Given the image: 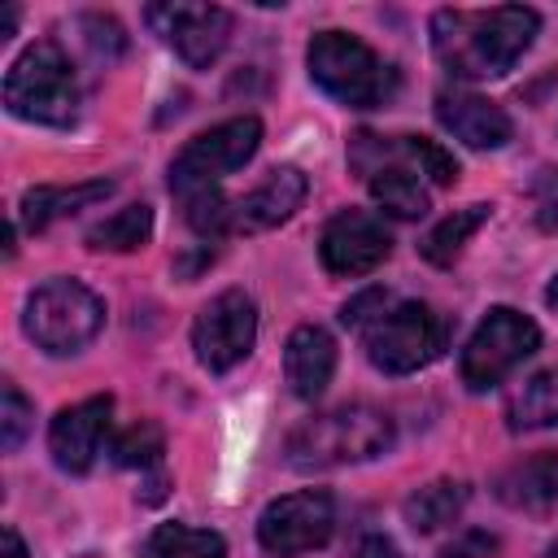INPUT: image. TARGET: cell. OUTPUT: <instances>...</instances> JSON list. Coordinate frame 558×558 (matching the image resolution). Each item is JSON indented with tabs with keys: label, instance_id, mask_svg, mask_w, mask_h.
Wrapping results in <instances>:
<instances>
[{
	"label": "cell",
	"instance_id": "ac0fdd59",
	"mask_svg": "<svg viewBox=\"0 0 558 558\" xmlns=\"http://www.w3.org/2000/svg\"><path fill=\"white\" fill-rule=\"evenodd\" d=\"M109 192H113V183H109V179L70 183V187H48V183H44V187H26V192H22L17 214H22V227H26V231H44L48 222L78 214V209H87V205L105 201Z\"/></svg>",
	"mask_w": 558,
	"mask_h": 558
},
{
	"label": "cell",
	"instance_id": "7a4b0ae2",
	"mask_svg": "<svg viewBox=\"0 0 558 558\" xmlns=\"http://www.w3.org/2000/svg\"><path fill=\"white\" fill-rule=\"evenodd\" d=\"M392 445V418L375 405H340L327 414L305 418L283 453L292 471H327V466H349L388 453Z\"/></svg>",
	"mask_w": 558,
	"mask_h": 558
},
{
	"label": "cell",
	"instance_id": "44dd1931",
	"mask_svg": "<svg viewBox=\"0 0 558 558\" xmlns=\"http://www.w3.org/2000/svg\"><path fill=\"white\" fill-rule=\"evenodd\" d=\"M506 418L514 432H527V427H558V366L532 375L523 388H514L510 405H506Z\"/></svg>",
	"mask_w": 558,
	"mask_h": 558
},
{
	"label": "cell",
	"instance_id": "1f68e13d",
	"mask_svg": "<svg viewBox=\"0 0 558 558\" xmlns=\"http://www.w3.org/2000/svg\"><path fill=\"white\" fill-rule=\"evenodd\" d=\"M541 558H558V541H554V545H549V549H545Z\"/></svg>",
	"mask_w": 558,
	"mask_h": 558
},
{
	"label": "cell",
	"instance_id": "6da1fadb",
	"mask_svg": "<svg viewBox=\"0 0 558 558\" xmlns=\"http://www.w3.org/2000/svg\"><path fill=\"white\" fill-rule=\"evenodd\" d=\"M541 31V13L527 4L497 9H436L432 13V52L436 61L466 83L501 78L519 65Z\"/></svg>",
	"mask_w": 558,
	"mask_h": 558
},
{
	"label": "cell",
	"instance_id": "4dcf8cb0",
	"mask_svg": "<svg viewBox=\"0 0 558 558\" xmlns=\"http://www.w3.org/2000/svg\"><path fill=\"white\" fill-rule=\"evenodd\" d=\"M13 22H17V9H4V17H0V39L13 35Z\"/></svg>",
	"mask_w": 558,
	"mask_h": 558
},
{
	"label": "cell",
	"instance_id": "d6986e66",
	"mask_svg": "<svg viewBox=\"0 0 558 558\" xmlns=\"http://www.w3.org/2000/svg\"><path fill=\"white\" fill-rule=\"evenodd\" d=\"M466 497H471V488H466L462 480H432V484H423V488H414V493L405 497L401 514H405V523H410L414 532L427 536V532L449 527V523L462 514Z\"/></svg>",
	"mask_w": 558,
	"mask_h": 558
},
{
	"label": "cell",
	"instance_id": "9a60e30c",
	"mask_svg": "<svg viewBox=\"0 0 558 558\" xmlns=\"http://www.w3.org/2000/svg\"><path fill=\"white\" fill-rule=\"evenodd\" d=\"M305 192H310V183L296 166H275L253 192L231 201V231L253 235V231H270L279 222H288L301 209Z\"/></svg>",
	"mask_w": 558,
	"mask_h": 558
},
{
	"label": "cell",
	"instance_id": "3957f363",
	"mask_svg": "<svg viewBox=\"0 0 558 558\" xmlns=\"http://www.w3.org/2000/svg\"><path fill=\"white\" fill-rule=\"evenodd\" d=\"M310 78L344 109H379L397 96V70L349 31H318L305 48Z\"/></svg>",
	"mask_w": 558,
	"mask_h": 558
},
{
	"label": "cell",
	"instance_id": "9c48e42d",
	"mask_svg": "<svg viewBox=\"0 0 558 558\" xmlns=\"http://www.w3.org/2000/svg\"><path fill=\"white\" fill-rule=\"evenodd\" d=\"M336 532V497L327 488H301L275 497L257 519V541L270 558H301L323 549Z\"/></svg>",
	"mask_w": 558,
	"mask_h": 558
},
{
	"label": "cell",
	"instance_id": "8992f818",
	"mask_svg": "<svg viewBox=\"0 0 558 558\" xmlns=\"http://www.w3.org/2000/svg\"><path fill=\"white\" fill-rule=\"evenodd\" d=\"M22 327H26V336H31L44 353L65 357V353L87 349V344L100 336V327H105V301H100L87 283L57 275V279L39 283V288L26 296Z\"/></svg>",
	"mask_w": 558,
	"mask_h": 558
},
{
	"label": "cell",
	"instance_id": "cb8c5ba5",
	"mask_svg": "<svg viewBox=\"0 0 558 558\" xmlns=\"http://www.w3.org/2000/svg\"><path fill=\"white\" fill-rule=\"evenodd\" d=\"M109 453H113V462L118 466H135V471H148V466H161V453H166V436H161V427L157 423H148V418H140V423H131L113 445H109Z\"/></svg>",
	"mask_w": 558,
	"mask_h": 558
},
{
	"label": "cell",
	"instance_id": "83f0119b",
	"mask_svg": "<svg viewBox=\"0 0 558 558\" xmlns=\"http://www.w3.org/2000/svg\"><path fill=\"white\" fill-rule=\"evenodd\" d=\"M497 554V536H488V532H480V527H466V532H458L436 558H493Z\"/></svg>",
	"mask_w": 558,
	"mask_h": 558
},
{
	"label": "cell",
	"instance_id": "8fae6325",
	"mask_svg": "<svg viewBox=\"0 0 558 558\" xmlns=\"http://www.w3.org/2000/svg\"><path fill=\"white\" fill-rule=\"evenodd\" d=\"M144 22L183 57L192 70H209L231 44V13L218 4H148Z\"/></svg>",
	"mask_w": 558,
	"mask_h": 558
},
{
	"label": "cell",
	"instance_id": "7c38bea8",
	"mask_svg": "<svg viewBox=\"0 0 558 558\" xmlns=\"http://www.w3.org/2000/svg\"><path fill=\"white\" fill-rule=\"evenodd\" d=\"M392 253V235L384 227V218L366 214V209H340L318 240V257L331 275H371L384 257Z\"/></svg>",
	"mask_w": 558,
	"mask_h": 558
},
{
	"label": "cell",
	"instance_id": "5bb4252c",
	"mask_svg": "<svg viewBox=\"0 0 558 558\" xmlns=\"http://www.w3.org/2000/svg\"><path fill=\"white\" fill-rule=\"evenodd\" d=\"M436 122L462 140L466 148H506L510 135H514V122L510 113L488 100V96H475L466 87H445L436 92Z\"/></svg>",
	"mask_w": 558,
	"mask_h": 558
},
{
	"label": "cell",
	"instance_id": "ba28073f",
	"mask_svg": "<svg viewBox=\"0 0 558 558\" xmlns=\"http://www.w3.org/2000/svg\"><path fill=\"white\" fill-rule=\"evenodd\" d=\"M541 349V327L510 310V305H497L480 318V327L471 331L462 357H458V371H462V384L471 392H488L497 388L523 357H532Z\"/></svg>",
	"mask_w": 558,
	"mask_h": 558
},
{
	"label": "cell",
	"instance_id": "4316f807",
	"mask_svg": "<svg viewBox=\"0 0 558 558\" xmlns=\"http://www.w3.org/2000/svg\"><path fill=\"white\" fill-rule=\"evenodd\" d=\"M78 31H83V44L92 48L96 61H113V57H122V48H126L122 26H118L113 17H105V13H87V17H78Z\"/></svg>",
	"mask_w": 558,
	"mask_h": 558
},
{
	"label": "cell",
	"instance_id": "277c9868",
	"mask_svg": "<svg viewBox=\"0 0 558 558\" xmlns=\"http://www.w3.org/2000/svg\"><path fill=\"white\" fill-rule=\"evenodd\" d=\"M4 109L22 122L70 126L78 118V74L57 39H35L4 74Z\"/></svg>",
	"mask_w": 558,
	"mask_h": 558
},
{
	"label": "cell",
	"instance_id": "ffe728a7",
	"mask_svg": "<svg viewBox=\"0 0 558 558\" xmlns=\"http://www.w3.org/2000/svg\"><path fill=\"white\" fill-rule=\"evenodd\" d=\"M488 214H493V205H484V201H475V205H466V209L445 214V218L423 235L418 253H423L432 266H453V257H458V253L466 248V240L488 222Z\"/></svg>",
	"mask_w": 558,
	"mask_h": 558
},
{
	"label": "cell",
	"instance_id": "e0dca14e",
	"mask_svg": "<svg viewBox=\"0 0 558 558\" xmlns=\"http://www.w3.org/2000/svg\"><path fill=\"white\" fill-rule=\"evenodd\" d=\"M493 493H497V501L510 506V510L549 514V510L558 506V453L545 449V453H532V458L510 462V466L493 480Z\"/></svg>",
	"mask_w": 558,
	"mask_h": 558
},
{
	"label": "cell",
	"instance_id": "30bf717a",
	"mask_svg": "<svg viewBox=\"0 0 558 558\" xmlns=\"http://www.w3.org/2000/svg\"><path fill=\"white\" fill-rule=\"evenodd\" d=\"M253 340H257V305L244 288L218 292L209 305H201L192 323V349L209 375H227L231 366H240Z\"/></svg>",
	"mask_w": 558,
	"mask_h": 558
},
{
	"label": "cell",
	"instance_id": "484cf974",
	"mask_svg": "<svg viewBox=\"0 0 558 558\" xmlns=\"http://www.w3.org/2000/svg\"><path fill=\"white\" fill-rule=\"evenodd\" d=\"M31 427H35V405L17 392V384H4L0 388V445L13 453Z\"/></svg>",
	"mask_w": 558,
	"mask_h": 558
},
{
	"label": "cell",
	"instance_id": "f546056e",
	"mask_svg": "<svg viewBox=\"0 0 558 558\" xmlns=\"http://www.w3.org/2000/svg\"><path fill=\"white\" fill-rule=\"evenodd\" d=\"M0 536H4V558H26V545H22L17 527H4Z\"/></svg>",
	"mask_w": 558,
	"mask_h": 558
},
{
	"label": "cell",
	"instance_id": "7402d4cb",
	"mask_svg": "<svg viewBox=\"0 0 558 558\" xmlns=\"http://www.w3.org/2000/svg\"><path fill=\"white\" fill-rule=\"evenodd\" d=\"M140 558H227V541L218 532H205V527L161 523L144 541V554Z\"/></svg>",
	"mask_w": 558,
	"mask_h": 558
},
{
	"label": "cell",
	"instance_id": "603a6c76",
	"mask_svg": "<svg viewBox=\"0 0 558 558\" xmlns=\"http://www.w3.org/2000/svg\"><path fill=\"white\" fill-rule=\"evenodd\" d=\"M153 235V209L148 205H122L105 222L87 231V248H109V253H131Z\"/></svg>",
	"mask_w": 558,
	"mask_h": 558
},
{
	"label": "cell",
	"instance_id": "4fadbf2b",
	"mask_svg": "<svg viewBox=\"0 0 558 558\" xmlns=\"http://www.w3.org/2000/svg\"><path fill=\"white\" fill-rule=\"evenodd\" d=\"M113 414V397H87L78 405L57 410V418L48 423V453L61 471L83 475L92 471V462L100 458L105 440H109V418Z\"/></svg>",
	"mask_w": 558,
	"mask_h": 558
},
{
	"label": "cell",
	"instance_id": "f1b7e54d",
	"mask_svg": "<svg viewBox=\"0 0 558 558\" xmlns=\"http://www.w3.org/2000/svg\"><path fill=\"white\" fill-rule=\"evenodd\" d=\"M353 558H401V549H397L388 536L371 532V536H362V541H357V554H353Z\"/></svg>",
	"mask_w": 558,
	"mask_h": 558
},
{
	"label": "cell",
	"instance_id": "d4e9b609",
	"mask_svg": "<svg viewBox=\"0 0 558 558\" xmlns=\"http://www.w3.org/2000/svg\"><path fill=\"white\" fill-rule=\"evenodd\" d=\"M183 201V218L196 235H227L231 231V201L218 192V187H205V192H192V196H179Z\"/></svg>",
	"mask_w": 558,
	"mask_h": 558
},
{
	"label": "cell",
	"instance_id": "2e32d148",
	"mask_svg": "<svg viewBox=\"0 0 558 558\" xmlns=\"http://www.w3.org/2000/svg\"><path fill=\"white\" fill-rule=\"evenodd\" d=\"M283 375L301 401H314L336 375V340L318 323H301L283 344Z\"/></svg>",
	"mask_w": 558,
	"mask_h": 558
},
{
	"label": "cell",
	"instance_id": "52a82bcc",
	"mask_svg": "<svg viewBox=\"0 0 558 558\" xmlns=\"http://www.w3.org/2000/svg\"><path fill=\"white\" fill-rule=\"evenodd\" d=\"M257 148H262V122L253 113L227 118V122L192 135L179 148V157L170 161V187H174V196H192V192L218 187V179H227L240 166H248Z\"/></svg>",
	"mask_w": 558,
	"mask_h": 558
},
{
	"label": "cell",
	"instance_id": "5b68a950",
	"mask_svg": "<svg viewBox=\"0 0 558 558\" xmlns=\"http://www.w3.org/2000/svg\"><path fill=\"white\" fill-rule=\"evenodd\" d=\"M445 340H449V323L432 305L397 301V296H388V305L362 327L366 357L384 375H414L418 366L445 353Z\"/></svg>",
	"mask_w": 558,
	"mask_h": 558
}]
</instances>
